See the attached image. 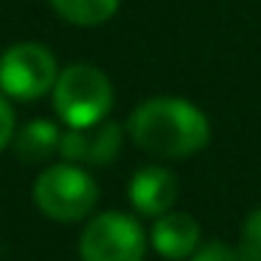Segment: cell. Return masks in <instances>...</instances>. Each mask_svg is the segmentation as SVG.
Returning a JSON list of instances; mask_svg holds the SVG:
<instances>
[{"instance_id":"cell-1","label":"cell","mask_w":261,"mask_h":261,"mask_svg":"<svg viewBox=\"0 0 261 261\" xmlns=\"http://www.w3.org/2000/svg\"><path fill=\"white\" fill-rule=\"evenodd\" d=\"M126 135L152 158L186 160L211 143V121L188 98L154 96L132 110Z\"/></svg>"},{"instance_id":"cell-2","label":"cell","mask_w":261,"mask_h":261,"mask_svg":"<svg viewBox=\"0 0 261 261\" xmlns=\"http://www.w3.org/2000/svg\"><path fill=\"white\" fill-rule=\"evenodd\" d=\"M51 93L59 118L68 126H79V129L107 121L115 101L110 76L90 62H76L59 70Z\"/></svg>"},{"instance_id":"cell-3","label":"cell","mask_w":261,"mask_h":261,"mask_svg":"<svg viewBox=\"0 0 261 261\" xmlns=\"http://www.w3.org/2000/svg\"><path fill=\"white\" fill-rule=\"evenodd\" d=\"M34 202L54 222H82L98 202V186L79 163L48 166L34 182Z\"/></svg>"},{"instance_id":"cell-4","label":"cell","mask_w":261,"mask_h":261,"mask_svg":"<svg viewBox=\"0 0 261 261\" xmlns=\"http://www.w3.org/2000/svg\"><path fill=\"white\" fill-rule=\"evenodd\" d=\"M82 261H143L146 233L135 216L104 211L93 216L79 236Z\"/></svg>"},{"instance_id":"cell-5","label":"cell","mask_w":261,"mask_h":261,"mask_svg":"<svg viewBox=\"0 0 261 261\" xmlns=\"http://www.w3.org/2000/svg\"><path fill=\"white\" fill-rule=\"evenodd\" d=\"M57 76V57L40 42H17L0 54V93L9 98H42L54 90Z\"/></svg>"},{"instance_id":"cell-6","label":"cell","mask_w":261,"mask_h":261,"mask_svg":"<svg viewBox=\"0 0 261 261\" xmlns=\"http://www.w3.org/2000/svg\"><path fill=\"white\" fill-rule=\"evenodd\" d=\"M126 194H129L132 208L141 216L158 219L174 208L180 186H177V177L166 166H143L132 174Z\"/></svg>"},{"instance_id":"cell-7","label":"cell","mask_w":261,"mask_h":261,"mask_svg":"<svg viewBox=\"0 0 261 261\" xmlns=\"http://www.w3.org/2000/svg\"><path fill=\"white\" fill-rule=\"evenodd\" d=\"M149 242L158 250V255L169 261H182L191 258V253L202 244V230L191 214L169 211L154 219L152 230H149Z\"/></svg>"},{"instance_id":"cell-8","label":"cell","mask_w":261,"mask_h":261,"mask_svg":"<svg viewBox=\"0 0 261 261\" xmlns=\"http://www.w3.org/2000/svg\"><path fill=\"white\" fill-rule=\"evenodd\" d=\"M59 138H62V129L54 121L34 118L20 132H14L12 146L23 163H42V160H48L51 154L59 152Z\"/></svg>"},{"instance_id":"cell-9","label":"cell","mask_w":261,"mask_h":261,"mask_svg":"<svg viewBox=\"0 0 261 261\" xmlns=\"http://www.w3.org/2000/svg\"><path fill=\"white\" fill-rule=\"evenodd\" d=\"M54 12L70 25L96 29L115 17L121 0H51Z\"/></svg>"},{"instance_id":"cell-10","label":"cell","mask_w":261,"mask_h":261,"mask_svg":"<svg viewBox=\"0 0 261 261\" xmlns=\"http://www.w3.org/2000/svg\"><path fill=\"white\" fill-rule=\"evenodd\" d=\"M124 126L115 121H101L85 129V163L87 166H110L121 152Z\"/></svg>"},{"instance_id":"cell-11","label":"cell","mask_w":261,"mask_h":261,"mask_svg":"<svg viewBox=\"0 0 261 261\" xmlns=\"http://www.w3.org/2000/svg\"><path fill=\"white\" fill-rule=\"evenodd\" d=\"M239 258L242 261H261V205L247 214L239 233Z\"/></svg>"},{"instance_id":"cell-12","label":"cell","mask_w":261,"mask_h":261,"mask_svg":"<svg viewBox=\"0 0 261 261\" xmlns=\"http://www.w3.org/2000/svg\"><path fill=\"white\" fill-rule=\"evenodd\" d=\"M191 261H242V258H239V250H233L227 242L211 239V242L199 244V247L194 250Z\"/></svg>"},{"instance_id":"cell-13","label":"cell","mask_w":261,"mask_h":261,"mask_svg":"<svg viewBox=\"0 0 261 261\" xmlns=\"http://www.w3.org/2000/svg\"><path fill=\"white\" fill-rule=\"evenodd\" d=\"M14 132H17V121H14V110L9 104V96L0 93V152L12 143Z\"/></svg>"}]
</instances>
